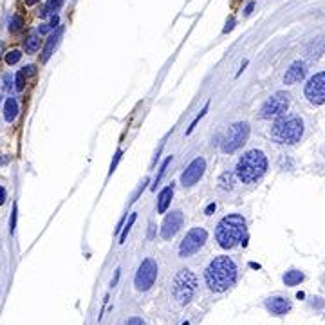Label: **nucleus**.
I'll use <instances>...</instances> for the list:
<instances>
[{
    "label": "nucleus",
    "instance_id": "obj_1",
    "mask_svg": "<svg viewBox=\"0 0 325 325\" xmlns=\"http://www.w3.org/2000/svg\"><path fill=\"white\" fill-rule=\"evenodd\" d=\"M204 282L213 293H224L237 282V264L231 256H215L204 269Z\"/></svg>",
    "mask_w": 325,
    "mask_h": 325
},
{
    "label": "nucleus",
    "instance_id": "obj_2",
    "mask_svg": "<svg viewBox=\"0 0 325 325\" xmlns=\"http://www.w3.org/2000/svg\"><path fill=\"white\" fill-rule=\"evenodd\" d=\"M215 238L219 246L224 249H231V247L242 244L246 246L247 242V226L246 219L240 213H231L221 219V222L215 228Z\"/></svg>",
    "mask_w": 325,
    "mask_h": 325
},
{
    "label": "nucleus",
    "instance_id": "obj_3",
    "mask_svg": "<svg viewBox=\"0 0 325 325\" xmlns=\"http://www.w3.org/2000/svg\"><path fill=\"white\" fill-rule=\"evenodd\" d=\"M266 170H268V157L262 150H253L246 152L244 156L238 157L237 166H235V175L238 181H242L244 184H255L260 179L264 177Z\"/></svg>",
    "mask_w": 325,
    "mask_h": 325
},
{
    "label": "nucleus",
    "instance_id": "obj_4",
    "mask_svg": "<svg viewBox=\"0 0 325 325\" xmlns=\"http://www.w3.org/2000/svg\"><path fill=\"white\" fill-rule=\"evenodd\" d=\"M271 139L278 145H295L303 136V119L296 114H287L271 126Z\"/></svg>",
    "mask_w": 325,
    "mask_h": 325
},
{
    "label": "nucleus",
    "instance_id": "obj_5",
    "mask_svg": "<svg viewBox=\"0 0 325 325\" xmlns=\"http://www.w3.org/2000/svg\"><path fill=\"white\" fill-rule=\"evenodd\" d=\"M195 289H197V277L190 269H181L173 278V296H175V300L181 305H186L193 298Z\"/></svg>",
    "mask_w": 325,
    "mask_h": 325
},
{
    "label": "nucleus",
    "instance_id": "obj_6",
    "mask_svg": "<svg viewBox=\"0 0 325 325\" xmlns=\"http://www.w3.org/2000/svg\"><path fill=\"white\" fill-rule=\"evenodd\" d=\"M247 138H249V125L246 121L233 123L228 128V132L224 134V138H222V145H221L222 152L224 154H233V152H237L238 148L246 143Z\"/></svg>",
    "mask_w": 325,
    "mask_h": 325
},
{
    "label": "nucleus",
    "instance_id": "obj_7",
    "mask_svg": "<svg viewBox=\"0 0 325 325\" xmlns=\"http://www.w3.org/2000/svg\"><path fill=\"white\" fill-rule=\"evenodd\" d=\"M291 105V96L284 91H278L271 94L264 105L260 107V117L262 119H271V117H278L282 114L287 112V108Z\"/></svg>",
    "mask_w": 325,
    "mask_h": 325
},
{
    "label": "nucleus",
    "instance_id": "obj_8",
    "mask_svg": "<svg viewBox=\"0 0 325 325\" xmlns=\"http://www.w3.org/2000/svg\"><path fill=\"white\" fill-rule=\"evenodd\" d=\"M208 240V233L204 228H191L186 233V237L182 238L181 246H179V256L181 258H186L191 256L193 253H197L201 247L204 246V242Z\"/></svg>",
    "mask_w": 325,
    "mask_h": 325
},
{
    "label": "nucleus",
    "instance_id": "obj_9",
    "mask_svg": "<svg viewBox=\"0 0 325 325\" xmlns=\"http://www.w3.org/2000/svg\"><path fill=\"white\" fill-rule=\"evenodd\" d=\"M157 278V264L154 258H145L141 262V266L138 268L136 271V277H134V286L138 291L145 293L148 291L152 286H154V282Z\"/></svg>",
    "mask_w": 325,
    "mask_h": 325
},
{
    "label": "nucleus",
    "instance_id": "obj_10",
    "mask_svg": "<svg viewBox=\"0 0 325 325\" xmlns=\"http://www.w3.org/2000/svg\"><path fill=\"white\" fill-rule=\"evenodd\" d=\"M303 94H305L309 103L312 105L325 103V71L316 73L309 78V82L305 83V89H303Z\"/></svg>",
    "mask_w": 325,
    "mask_h": 325
},
{
    "label": "nucleus",
    "instance_id": "obj_11",
    "mask_svg": "<svg viewBox=\"0 0 325 325\" xmlns=\"http://www.w3.org/2000/svg\"><path fill=\"white\" fill-rule=\"evenodd\" d=\"M204 170H206V161H204V157H195L190 165H188V168L184 170V173L181 175V184L186 188L193 186L195 182L201 181V177L204 175Z\"/></svg>",
    "mask_w": 325,
    "mask_h": 325
},
{
    "label": "nucleus",
    "instance_id": "obj_12",
    "mask_svg": "<svg viewBox=\"0 0 325 325\" xmlns=\"http://www.w3.org/2000/svg\"><path fill=\"white\" fill-rule=\"evenodd\" d=\"M182 222H184V215H182L181 210H175V212L166 213L165 221H163V224H161V237L165 238V240H170L173 235L181 230Z\"/></svg>",
    "mask_w": 325,
    "mask_h": 325
},
{
    "label": "nucleus",
    "instance_id": "obj_13",
    "mask_svg": "<svg viewBox=\"0 0 325 325\" xmlns=\"http://www.w3.org/2000/svg\"><path fill=\"white\" fill-rule=\"evenodd\" d=\"M61 35H63V27L58 26L56 29L52 31L51 35L47 36V40H45V45H43L42 49V58H40V61L42 63H47L49 60H51V56L54 54V51H56L58 43H60L61 40Z\"/></svg>",
    "mask_w": 325,
    "mask_h": 325
},
{
    "label": "nucleus",
    "instance_id": "obj_14",
    "mask_svg": "<svg viewBox=\"0 0 325 325\" xmlns=\"http://www.w3.org/2000/svg\"><path fill=\"white\" fill-rule=\"evenodd\" d=\"M266 309L275 316H286L287 312L291 311V302L284 296H271L264 302Z\"/></svg>",
    "mask_w": 325,
    "mask_h": 325
},
{
    "label": "nucleus",
    "instance_id": "obj_15",
    "mask_svg": "<svg viewBox=\"0 0 325 325\" xmlns=\"http://www.w3.org/2000/svg\"><path fill=\"white\" fill-rule=\"evenodd\" d=\"M305 73H307V69H305V63L300 60L293 61V63L289 65V69L286 71V74H284V83L286 85H295V83L302 82L303 78H305Z\"/></svg>",
    "mask_w": 325,
    "mask_h": 325
},
{
    "label": "nucleus",
    "instance_id": "obj_16",
    "mask_svg": "<svg viewBox=\"0 0 325 325\" xmlns=\"http://www.w3.org/2000/svg\"><path fill=\"white\" fill-rule=\"evenodd\" d=\"M305 52H307L309 60H318L321 54H325V36H318V38L312 40L305 49Z\"/></svg>",
    "mask_w": 325,
    "mask_h": 325
},
{
    "label": "nucleus",
    "instance_id": "obj_17",
    "mask_svg": "<svg viewBox=\"0 0 325 325\" xmlns=\"http://www.w3.org/2000/svg\"><path fill=\"white\" fill-rule=\"evenodd\" d=\"M172 197H173V184H170V186H166L165 190L159 193V197H157V212L165 213L166 210H168L170 203H172Z\"/></svg>",
    "mask_w": 325,
    "mask_h": 325
},
{
    "label": "nucleus",
    "instance_id": "obj_18",
    "mask_svg": "<svg viewBox=\"0 0 325 325\" xmlns=\"http://www.w3.org/2000/svg\"><path fill=\"white\" fill-rule=\"evenodd\" d=\"M18 116V103L15 98H8L4 103V117L8 123H13Z\"/></svg>",
    "mask_w": 325,
    "mask_h": 325
},
{
    "label": "nucleus",
    "instance_id": "obj_19",
    "mask_svg": "<svg viewBox=\"0 0 325 325\" xmlns=\"http://www.w3.org/2000/svg\"><path fill=\"white\" fill-rule=\"evenodd\" d=\"M303 273L302 271H298V269H289L286 275H284V284L289 287H295L298 286L300 282H303Z\"/></svg>",
    "mask_w": 325,
    "mask_h": 325
},
{
    "label": "nucleus",
    "instance_id": "obj_20",
    "mask_svg": "<svg viewBox=\"0 0 325 325\" xmlns=\"http://www.w3.org/2000/svg\"><path fill=\"white\" fill-rule=\"evenodd\" d=\"M63 2L65 0H47L45 6H43V9L40 11V17L45 18V17H49V15H56V11H60Z\"/></svg>",
    "mask_w": 325,
    "mask_h": 325
},
{
    "label": "nucleus",
    "instance_id": "obj_21",
    "mask_svg": "<svg viewBox=\"0 0 325 325\" xmlns=\"http://www.w3.org/2000/svg\"><path fill=\"white\" fill-rule=\"evenodd\" d=\"M24 49H26L27 54H35V52H38V49H40V38L35 35V33L27 36V40L24 42Z\"/></svg>",
    "mask_w": 325,
    "mask_h": 325
},
{
    "label": "nucleus",
    "instance_id": "obj_22",
    "mask_svg": "<svg viewBox=\"0 0 325 325\" xmlns=\"http://www.w3.org/2000/svg\"><path fill=\"white\" fill-rule=\"evenodd\" d=\"M219 188L224 191H230L231 188H233V173H230V172L222 173L221 177H219Z\"/></svg>",
    "mask_w": 325,
    "mask_h": 325
},
{
    "label": "nucleus",
    "instance_id": "obj_23",
    "mask_svg": "<svg viewBox=\"0 0 325 325\" xmlns=\"http://www.w3.org/2000/svg\"><path fill=\"white\" fill-rule=\"evenodd\" d=\"M170 161H172V156H168V157H166V159H165V161H163V165H161L159 172H157L156 179H154V184H152V190H156V188H157V186H159V182H161V179H163V175H165L166 168H168Z\"/></svg>",
    "mask_w": 325,
    "mask_h": 325
},
{
    "label": "nucleus",
    "instance_id": "obj_24",
    "mask_svg": "<svg viewBox=\"0 0 325 325\" xmlns=\"http://www.w3.org/2000/svg\"><path fill=\"white\" fill-rule=\"evenodd\" d=\"M22 27H24V18L20 15H13L9 22V33H18Z\"/></svg>",
    "mask_w": 325,
    "mask_h": 325
},
{
    "label": "nucleus",
    "instance_id": "obj_25",
    "mask_svg": "<svg viewBox=\"0 0 325 325\" xmlns=\"http://www.w3.org/2000/svg\"><path fill=\"white\" fill-rule=\"evenodd\" d=\"M27 76H26V73H24V71H18L17 74H15V83H17V91H24V89H26V83H27Z\"/></svg>",
    "mask_w": 325,
    "mask_h": 325
},
{
    "label": "nucleus",
    "instance_id": "obj_26",
    "mask_svg": "<svg viewBox=\"0 0 325 325\" xmlns=\"http://www.w3.org/2000/svg\"><path fill=\"white\" fill-rule=\"evenodd\" d=\"M134 222H136V213H130L128 222H126V226L123 228L121 235H119V244H125V242H126V235H128L130 228H132V224H134Z\"/></svg>",
    "mask_w": 325,
    "mask_h": 325
},
{
    "label": "nucleus",
    "instance_id": "obj_27",
    "mask_svg": "<svg viewBox=\"0 0 325 325\" xmlns=\"http://www.w3.org/2000/svg\"><path fill=\"white\" fill-rule=\"evenodd\" d=\"M20 58H22V52L20 51H9V52H6V63H8V65L18 63V61H20Z\"/></svg>",
    "mask_w": 325,
    "mask_h": 325
},
{
    "label": "nucleus",
    "instance_id": "obj_28",
    "mask_svg": "<svg viewBox=\"0 0 325 325\" xmlns=\"http://www.w3.org/2000/svg\"><path fill=\"white\" fill-rule=\"evenodd\" d=\"M17 213H18V208H17V203H15L13 210H11V217H9V233L11 235L15 233V228H17Z\"/></svg>",
    "mask_w": 325,
    "mask_h": 325
},
{
    "label": "nucleus",
    "instance_id": "obj_29",
    "mask_svg": "<svg viewBox=\"0 0 325 325\" xmlns=\"http://www.w3.org/2000/svg\"><path fill=\"white\" fill-rule=\"evenodd\" d=\"M208 107H210V103H206V105H204V107H203V110H201V112H199V116L195 117L193 123H191L190 128H188V134H191V132H193V128H195V126H197V123H199V119H201V117H204V114L208 112Z\"/></svg>",
    "mask_w": 325,
    "mask_h": 325
},
{
    "label": "nucleus",
    "instance_id": "obj_30",
    "mask_svg": "<svg viewBox=\"0 0 325 325\" xmlns=\"http://www.w3.org/2000/svg\"><path fill=\"white\" fill-rule=\"evenodd\" d=\"M121 156H123V150L119 148V150L114 154V159H112V163H110V170H108V175H112L114 173V170H116V166H117V163L121 161Z\"/></svg>",
    "mask_w": 325,
    "mask_h": 325
},
{
    "label": "nucleus",
    "instance_id": "obj_31",
    "mask_svg": "<svg viewBox=\"0 0 325 325\" xmlns=\"http://www.w3.org/2000/svg\"><path fill=\"white\" fill-rule=\"evenodd\" d=\"M22 71L26 73L27 78H33V76H36V67H35V65H26Z\"/></svg>",
    "mask_w": 325,
    "mask_h": 325
},
{
    "label": "nucleus",
    "instance_id": "obj_32",
    "mask_svg": "<svg viewBox=\"0 0 325 325\" xmlns=\"http://www.w3.org/2000/svg\"><path fill=\"white\" fill-rule=\"evenodd\" d=\"M58 24H60V17H58V15H52V17H51V22H49V26H51L52 29H56Z\"/></svg>",
    "mask_w": 325,
    "mask_h": 325
},
{
    "label": "nucleus",
    "instance_id": "obj_33",
    "mask_svg": "<svg viewBox=\"0 0 325 325\" xmlns=\"http://www.w3.org/2000/svg\"><path fill=\"white\" fill-rule=\"evenodd\" d=\"M125 325H145V321L141 320V318H138V316H134V318H130L128 321H126Z\"/></svg>",
    "mask_w": 325,
    "mask_h": 325
},
{
    "label": "nucleus",
    "instance_id": "obj_34",
    "mask_svg": "<svg viewBox=\"0 0 325 325\" xmlns=\"http://www.w3.org/2000/svg\"><path fill=\"white\" fill-rule=\"evenodd\" d=\"M51 29H52V27L49 26V24H42V26L38 27V33H40V35H47Z\"/></svg>",
    "mask_w": 325,
    "mask_h": 325
},
{
    "label": "nucleus",
    "instance_id": "obj_35",
    "mask_svg": "<svg viewBox=\"0 0 325 325\" xmlns=\"http://www.w3.org/2000/svg\"><path fill=\"white\" fill-rule=\"evenodd\" d=\"M213 212H215V203H210L208 206H206V210H204V213H206V215H212Z\"/></svg>",
    "mask_w": 325,
    "mask_h": 325
},
{
    "label": "nucleus",
    "instance_id": "obj_36",
    "mask_svg": "<svg viewBox=\"0 0 325 325\" xmlns=\"http://www.w3.org/2000/svg\"><path fill=\"white\" fill-rule=\"evenodd\" d=\"M253 9H255V2H249V4L246 6V9H244V13H246V15H251V13H253Z\"/></svg>",
    "mask_w": 325,
    "mask_h": 325
},
{
    "label": "nucleus",
    "instance_id": "obj_37",
    "mask_svg": "<svg viewBox=\"0 0 325 325\" xmlns=\"http://www.w3.org/2000/svg\"><path fill=\"white\" fill-rule=\"evenodd\" d=\"M233 26H235V20H233V18H231V20L228 22V24H226L224 29H222V33H228V31H231V29H233Z\"/></svg>",
    "mask_w": 325,
    "mask_h": 325
},
{
    "label": "nucleus",
    "instance_id": "obj_38",
    "mask_svg": "<svg viewBox=\"0 0 325 325\" xmlns=\"http://www.w3.org/2000/svg\"><path fill=\"white\" fill-rule=\"evenodd\" d=\"M6 203V190H4V186H0V206Z\"/></svg>",
    "mask_w": 325,
    "mask_h": 325
},
{
    "label": "nucleus",
    "instance_id": "obj_39",
    "mask_svg": "<svg viewBox=\"0 0 325 325\" xmlns=\"http://www.w3.org/2000/svg\"><path fill=\"white\" fill-rule=\"evenodd\" d=\"M119 271H121V269H116V275H114V280H112V287L116 286L117 280H119Z\"/></svg>",
    "mask_w": 325,
    "mask_h": 325
},
{
    "label": "nucleus",
    "instance_id": "obj_40",
    "mask_svg": "<svg viewBox=\"0 0 325 325\" xmlns=\"http://www.w3.org/2000/svg\"><path fill=\"white\" fill-rule=\"evenodd\" d=\"M154 228H156V226H154V224H150V226H148V238H152V237H154Z\"/></svg>",
    "mask_w": 325,
    "mask_h": 325
},
{
    "label": "nucleus",
    "instance_id": "obj_41",
    "mask_svg": "<svg viewBox=\"0 0 325 325\" xmlns=\"http://www.w3.org/2000/svg\"><path fill=\"white\" fill-rule=\"evenodd\" d=\"M36 2H40V0H26V4H27V6H35Z\"/></svg>",
    "mask_w": 325,
    "mask_h": 325
},
{
    "label": "nucleus",
    "instance_id": "obj_42",
    "mask_svg": "<svg viewBox=\"0 0 325 325\" xmlns=\"http://www.w3.org/2000/svg\"><path fill=\"white\" fill-rule=\"evenodd\" d=\"M182 325H190V323H182Z\"/></svg>",
    "mask_w": 325,
    "mask_h": 325
},
{
    "label": "nucleus",
    "instance_id": "obj_43",
    "mask_svg": "<svg viewBox=\"0 0 325 325\" xmlns=\"http://www.w3.org/2000/svg\"><path fill=\"white\" fill-rule=\"evenodd\" d=\"M0 51H2V47H0Z\"/></svg>",
    "mask_w": 325,
    "mask_h": 325
}]
</instances>
